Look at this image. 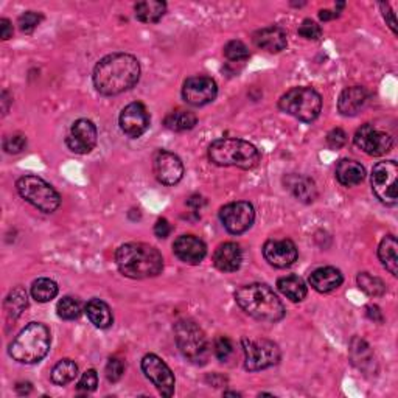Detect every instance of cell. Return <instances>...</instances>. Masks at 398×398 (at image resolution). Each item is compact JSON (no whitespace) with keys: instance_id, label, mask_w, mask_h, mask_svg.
Segmentation results:
<instances>
[{"instance_id":"1","label":"cell","mask_w":398,"mask_h":398,"mask_svg":"<svg viewBox=\"0 0 398 398\" xmlns=\"http://www.w3.org/2000/svg\"><path fill=\"white\" fill-rule=\"evenodd\" d=\"M140 64L128 53H113L103 58L94 69V84L103 95H119L137 84Z\"/></svg>"},{"instance_id":"2","label":"cell","mask_w":398,"mask_h":398,"mask_svg":"<svg viewBox=\"0 0 398 398\" xmlns=\"http://www.w3.org/2000/svg\"><path fill=\"white\" fill-rule=\"evenodd\" d=\"M117 268L124 277L150 278L159 276L164 269V259L156 248L145 243H128L115 254Z\"/></svg>"},{"instance_id":"3","label":"cell","mask_w":398,"mask_h":398,"mask_svg":"<svg viewBox=\"0 0 398 398\" xmlns=\"http://www.w3.org/2000/svg\"><path fill=\"white\" fill-rule=\"evenodd\" d=\"M235 300L246 314L263 322H277L283 319L285 307L268 285L250 283L241 286L235 293Z\"/></svg>"},{"instance_id":"4","label":"cell","mask_w":398,"mask_h":398,"mask_svg":"<svg viewBox=\"0 0 398 398\" xmlns=\"http://www.w3.org/2000/svg\"><path fill=\"white\" fill-rule=\"evenodd\" d=\"M50 330L39 322H32L10 344V357L22 364H36L50 350Z\"/></svg>"},{"instance_id":"5","label":"cell","mask_w":398,"mask_h":398,"mask_svg":"<svg viewBox=\"0 0 398 398\" xmlns=\"http://www.w3.org/2000/svg\"><path fill=\"white\" fill-rule=\"evenodd\" d=\"M209 160L218 167L250 169L259 165L260 153L246 140L219 139L209 146Z\"/></svg>"},{"instance_id":"6","label":"cell","mask_w":398,"mask_h":398,"mask_svg":"<svg viewBox=\"0 0 398 398\" xmlns=\"http://www.w3.org/2000/svg\"><path fill=\"white\" fill-rule=\"evenodd\" d=\"M174 338L178 349L190 363L204 366L209 359V341L203 328L191 319H181L174 326Z\"/></svg>"},{"instance_id":"7","label":"cell","mask_w":398,"mask_h":398,"mask_svg":"<svg viewBox=\"0 0 398 398\" xmlns=\"http://www.w3.org/2000/svg\"><path fill=\"white\" fill-rule=\"evenodd\" d=\"M278 108L300 122L312 123L321 114L322 98L312 87H294L278 100Z\"/></svg>"},{"instance_id":"8","label":"cell","mask_w":398,"mask_h":398,"mask_svg":"<svg viewBox=\"0 0 398 398\" xmlns=\"http://www.w3.org/2000/svg\"><path fill=\"white\" fill-rule=\"evenodd\" d=\"M16 187L19 195L41 212L51 213L60 207L61 198L58 195V191L49 182L38 178V176H22L18 181Z\"/></svg>"},{"instance_id":"9","label":"cell","mask_w":398,"mask_h":398,"mask_svg":"<svg viewBox=\"0 0 398 398\" xmlns=\"http://www.w3.org/2000/svg\"><path fill=\"white\" fill-rule=\"evenodd\" d=\"M243 352H245V367L250 372L263 371L276 366L280 361L278 345L268 339L243 338Z\"/></svg>"},{"instance_id":"10","label":"cell","mask_w":398,"mask_h":398,"mask_svg":"<svg viewBox=\"0 0 398 398\" xmlns=\"http://www.w3.org/2000/svg\"><path fill=\"white\" fill-rule=\"evenodd\" d=\"M398 165L394 160L380 162L372 169V190L383 204H397Z\"/></svg>"},{"instance_id":"11","label":"cell","mask_w":398,"mask_h":398,"mask_svg":"<svg viewBox=\"0 0 398 398\" xmlns=\"http://www.w3.org/2000/svg\"><path fill=\"white\" fill-rule=\"evenodd\" d=\"M219 219L227 232L240 235L249 231L250 226L254 224L255 210L252 204L246 201L231 203L219 210Z\"/></svg>"},{"instance_id":"12","label":"cell","mask_w":398,"mask_h":398,"mask_svg":"<svg viewBox=\"0 0 398 398\" xmlns=\"http://www.w3.org/2000/svg\"><path fill=\"white\" fill-rule=\"evenodd\" d=\"M353 140H355L358 148L368 154V156H383V154L389 153L394 145V140L387 132L377 129L371 123L363 124L357 131Z\"/></svg>"},{"instance_id":"13","label":"cell","mask_w":398,"mask_h":398,"mask_svg":"<svg viewBox=\"0 0 398 398\" xmlns=\"http://www.w3.org/2000/svg\"><path fill=\"white\" fill-rule=\"evenodd\" d=\"M142 371L159 392L164 397H172L174 394V375L165 361H162L158 355H145L142 359Z\"/></svg>"},{"instance_id":"14","label":"cell","mask_w":398,"mask_h":398,"mask_svg":"<svg viewBox=\"0 0 398 398\" xmlns=\"http://www.w3.org/2000/svg\"><path fill=\"white\" fill-rule=\"evenodd\" d=\"M218 95V86L209 77H190L182 87V97L191 106L209 105Z\"/></svg>"},{"instance_id":"15","label":"cell","mask_w":398,"mask_h":398,"mask_svg":"<svg viewBox=\"0 0 398 398\" xmlns=\"http://www.w3.org/2000/svg\"><path fill=\"white\" fill-rule=\"evenodd\" d=\"M98 132L97 127L87 119H79L72 124L70 132L65 143H68L69 150L77 154H87L91 153L95 145H97Z\"/></svg>"},{"instance_id":"16","label":"cell","mask_w":398,"mask_h":398,"mask_svg":"<svg viewBox=\"0 0 398 398\" xmlns=\"http://www.w3.org/2000/svg\"><path fill=\"white\" fill-rule=\"evenodd\" d=\"M120 128L131 139H137L150 127V114L143 103L134 101L122 110L120 114Z\"/></svg>"},{"instance_id":"17","label":"cell","mask_w":398,"mask_h":398,"mask_svg":"<svg viewBox=\"0 0 398 398\" xmlns=\"http://www.w3.org/2000/svg\"><path fill=\"white\" fill-rule=\"evenodd\" d=\"M154 174L164 186H176L184 178L182 160L173 153L160 150L154 156Z\"/></svg>"},{"instance_id":"18","label":"cell","mask_w":398,"mask_h":398,"mask_svg":"<svg viewBox=\"0 0 398 398\" xmlns=\"http://www.w3.org/2000/svg\"><path fill=\"white\" fill-rule=\"evenodd\" d=\"M297 248L291 240H268L263 246V257L271 267L288 268L297 260Z\"/></svg>"},{"instance_id":"19","label":"cell","mask_w":398,"mask_h":398,"mask_svg":"<svg viewBox=\"0 0 398 398\" xmlns=\"http://www.w3.org/2000/svg\"><path fill=\"white\" fill-rule=\"evenodd\" d=\"M173 250L181 262L187 264H199L207 254V246L195 235H182L174 241Z\"/></svg>"},{"instance_id":"20","label":"cell","mask_w":398,"mask_h":398,"mask_svg":"<svg viewBox=\"0 0 398 398\" xmlns=\"http://www.w3.org/2000/svg\"><path fill=\"white\" fill-rule=\"evenodd\" d=\"M254 44L262 50H267L269 53H278L288 46V39H286V33L283 28L277 25L264 27L262 30L255 32L254 36Z\"/></svg>"},{"instance_id":"21","label":"cell","mask_w":398,"mask_h":398,"mask_svg":"<svg viewBox=\"0 0 398 398\" xmlns=\"http://www.w3.org/2000/svg\"><path fill=\"white\" fill-rule=\"evenodd\" d=\"M368 103V92L361 86L347 87L339 97L338 109L345 117H353L361 113Z\"/></svg>"},{"instance_id":"22","label":"cell","mask_w":398,"mask_h":398,"mask_svg":"<svg viewBox=\"0 0 398 398\" xmlns=\"http://www.w3.org/2000/svg\"><path fill=\"white\" fill-rule=\"evenodd\" d=\"M243 262V252L241 248L237 243H223L213 254V264L217 269L223 272H235L238 271Z\"/></svg>"},{"instance_id":"23","label":"cell","mask_w":398,"mask_h":398,"mask_svg":"<svg viewBox=\"0 0 398 398\" xmlns=\"http://www.w3.org/2000/svg\"><path fill=\"white\" fill-rule=\"evenodd\" d=\"M285 187L288 188L294 198L299 199V201L309 204L313 203L316 198H318V188H316V184L312 178L304 174H288L285 178Z\"/></svg>"},{"instance_id":"24","label":"cell","mask_w":398,"mask_h":398,"mask_svg":"<svg viewBox=\"0 0 398 398\" xmlns=\"http://www.w3.org/2000/svg\"><path fill=\"white\" fill-rule=\"evenodd\" d=\"M342 280L344 277L341 271L331 267H326L312 272V276H309V285L318 293L326 294L338 290L339 286L342 285Z\"/></svg>"},{"instance_id":"25","label":"cell","mask_w":398,"mask_h":398,"mask_svg":"<svg viewBox=\"0 0 398 398\" xmlns=\"http://www.w3.org/2000/svg\"><path fill=\"white\" fill-rule=\"evenodd\" d=\"M366 178L364 167L355 160L342 159L336 165V179L344 187H355Z\"/></svg>"},{"instance_id":"26","label":"cell","mask_w":398,"mask_h":398,"mask_svg":"<svg viewBox=\"0 0 398 398\" xmlns=\"http://www.w3.org/2000/svg\"><path fill=\"white\" fill-rule=\"evenodd\" d=\"M86 313H87V318L94 323L97 328H109L113 326L114 322V316L113 312H110L109 305L106 302H103L100 299H92L87 302L86 305Z\"/></svg>"},{"instance_id":"27","label":"cell","mask_w":398,"mask_h":398,"mask_svg":"<svg viewBox=\"0 0 398 398\" xmlns=\"http://www.w3.org/2000/svg\"><path fill=\"white\" fill-rule=\"evenodd\" d=\"M167 4L159 2V0H143L134 6L136 18L145 24H156L165 14Z\"/></svg>"},{"instance_id":"28","label":"cell","mask_w":398,"mask_h":398,"mask_svg":"<svg viewBox=\"0 0 398 398\" xmlns=\"http://www.w3.org/2000/svg\"><path fill=\"white\" fill-rule=\"evenodd\" d=\"M398 243L394 235H387V237L383 238L381 245L378 248V257L390 274L394 277L398 276V255H397Z\"/></svg>"},{"instance_id":"29","label":"cell","mask_w":398,"mask_h":398,"mask_svg":"<svg viewBox=\"0 0 398 398\" xmlns=\"http://www.w3.org/2000/svg\"><path fill=\"white\" fill-rule=\"evenodd\" d=\"M277 288L291 302H302L307 297V285L297 276H286L278 278Z\"/></svg>"},{"instance_id":"30","label":"cell","mask_w":398,"mask_h":398,"mask_svg":"<svg viewBox=\"0 0 398 398\" xmlns=\"http://www.w3.org/2000/svg\"><path fill=\"white\" fill-rule=\"evenodd\" d=\"M196 122H198V117L191 113V110L176 109L165 117L164 124H165V128L169 131L182 132V131H188L191 128H195Z\"/></svg>"},{"instance_id":"31","label":"cell","mask_w":398,"mask_h":398,"mask_svg":"<svg viewBox=\"0 0 398 398\" xmlns=\"http://www.w3.org/2000/svg\"><path fill=\"white\" fill-rule=\"evenodd\" d=\"M5 313L8 316V319H18L19 316L22 314V312L28 307V297H27V293L24 288H14L8 297L5 300Z\"/></svg>"},{"instance_id":"32","label":"cell","mask_w":398,"mask_h":398,"mask_svg":"<svg viewBox=\"0 0 398 398\" xmlns=\"http://www.w3.org/2000/svg\"><path fill=\"white\" fill-rule=\"evenodd\" d=\"M77 375L78 366L75 364V361L61 359L60 363L53 367V371H51V381L58 386H65L75 380Z\"/></svg>"},{"instance_id":"33","label":"cell","mask_w":398,"mask_h":398,"mask_svg":"<svg viewBox=\"0 0 398 398\" xmlns=\"http://www.w3.org/2000/svg\"><path fill=\"white\" fill-rule=\"evenodd\" d=\"M32 296L36 302L46 304L58 296V285L50 278H38L32 285Z\"/></svg>"},{"instance_id":"34","label":"cell","mask_w":398,"mask_h":398,"mask_svg":"<svg viewBox=\"0 0 398 398\" xmlns=\"http://www.w3.org/2000/svg\"><path fill=\"white\" fill-rule=\"evenodd\" d=\"M357 282H358L359 288L372 297H380L386 293L385 282H383V280L378 277L368 274V272H359L357 277Z\"/></svg>"},{"instance_id":"35","label":"cell","mask_w":398,"mask_h":398,"mask_svg":"<svg viewBox=\"0 0 398 398\" xmlns=\"http://www.w3.org/2000/svg\"><path fill=\"white\" fill-rule=\"evenodd\" d=\"M58 316L64 321H75L81 316V305L77 299L70 296L63 297L56 305Z\"/></svg>"},{"instance_id":"36","label":"cell","mask_w":398,"mask_h":398,"mask_svg":"<svg viewBox=\"0 0 398 398\" xmlns=\"http://www.w3.org/2000/svg\"><path fill=\"white\" fill-rule=\"evenodd\" d=\"M224 56L229 61L233 63H243L249 58V50L241 41H231L226 44L224 47Z\"/></svg>"},{"instance_id":"37","label":"cell","mask_w":398,"mask_h":398,"mask_svg":"<svg viewBox=\"0 0 398 398\" xmlns=\"http://www.w3.org/2000/svg\"><path fill=\"white\" fill-rule=\"evenodd\" d=\"M41 22H42V14L41 13L27 11L19 18V28H20L22 33L30 34L36 30V27H38Z\"/></svg>"},{"instance_id":"38","label":"cell","mask_w":398,"mask_h":398,"mask_svg":"<svg viewBox=\"0 0 398 398\" xmlns=\"http://www.w3.org/2000/svg\"><path fill=\"white\" fill-rule=\"evenodd\" d=\"M97 386H98V375L94 371V368H89V371H86L83 373V377H81V380L78 381L77 389L79 390V392L91 394L95 389H97Z\"/></svg>"},{"instance_id":"39","label":"cell","mask_w":398,"mask_h":398,"mask_svg":"<svg viewBox=\"0 0 398 398\" xmlns=\"http://www.w3.org/2000/svg\"><path fill=\"white\" fill-rule=\"evenodd\" d=\"M27 146V137L22 134H13L4 140V150L8 154H18Z\"/></svg>"},{"instance_id":"40","label":"cell","mask_w":398,"mask_h":398,"mask_svg":"<svg viewBox=\"0 0 398 398\" xmlns=\"http://www.w3.org/2000/svg\"><path fill=\"white\" fill-rule=\"evenodd\" d=\"M213 352H215V357L219 361H227V358H229L233 352L231 339L226 336H219L215 341V345H213Z\"/></svg>"},{"instance_id":"41","label":"cell","mask_w":398,"mask_h":398,"mask_svg":"<svg viewBox=\"0 0 398 398\" xmlns=\"http://www.w3.org/2000/svg\"><path fill=\"white\" fill-rule=\"evenodd\" d=\"M299 34L302 36V38H305V39L316 41V39H319L321 36H322V30H321V27L316 24L314 20L305 19L300 24V27H299Z\"/></svg>"},{"instance_id":"42","label":"cell","mask_w":398,"mask_h":398,"mask_svg":"<svg viewBox=\"0 0 398 398\" xmlns=\"http://www.w3.org/2000/svg\"><path fill=\"white\" fill-rule=\"evenodd\" d=\"M124 372V364L123 361L119 358H110L106 364V378L109 381H119L123 377Z\"/></svg>"},{"instance_id":"43","label":"cell","mask_w":398,"mask_h":398,"mask_svg":"<svg viewBox=\"0 0 398 398\" xmlns=\"http://www.w3.org/2000/svg\"><path fill=\"white\" fill-rule=\"evenodd\" d=\"M327 143H328L330 148L341 150L342 146L347 143V134H345V131L341 129V128L331 129L327 134Z\"/></svg>"},{"instance_id":"44","label":"cell","mask_w":398,"mask_h":398,"mask_svg":"<svg viewBox=\"0 0 398 398\" xmlns=\"http://www.w3.org/2000/svg\"><path fill=\"white\" fill-rule=\"evenodd\" d=\"M169 232H172V226H169L168 221L165 218L158 219L156 226H154V233H156L158 238H167Z\"/></svg>"},{"instance_id":"45","label":"cell","mask_w":398,"mask_h":398,"mask_svg":"<svg viewBox=\"0 0 398 398\" xmlns=\"http://www.w3.org/2000/svg\"><path fill=\"white\" fill-rule=\"evenodd\" d=\"M380 8L383 11V18L386 19L387 22V25L390 30H392L394 33H397V22H395V14L392 13V10H390V6L389 4H380Z\"/></svg>"},{"instance_id":"46","label":"cell","mask_w":398,"mask_h":398,"mask_svg":"<svg viewBox=\"0 0 398 398\" xmlns=\"http://www.w3.org/2000/svg\"><path fill=\"white\" fill-rule=\"evenodd\" d=\"M0 34H2L4 41L13 38V24L8 19H0Z\"/></svg>"},{"instance_id":"47","label":"cell","mask_w":398,"mask_h":398,"mask_svg":"<svg viewBox=\"0 0 398 398\" xmlns=\"http://www.w3.org/2000/svg\"><path fill=\"white\" fill-rule=\"evenodd\" d=\"M367 316H368V318H371L372 321L383 322V316H381V312H380V308H378L377 305L367 307Z\"/></svg>"},{"instance_id":"48","label":"cell","mask_w":398,"mask_h":398,"mask_svg":"<svg viewBox=\"0 0 398 398\" xmlns=\"http://www.w3.org/2000/svg\"><path fill=\"white\" fill-rule=\"evenodd\" d=\"M16 390H18V394H20V395H27V394L32 392V385H30V383H19V385L16 386Z\"/></svg>"},{"instance_id":"49","label":"cell","mask_w":398,"mask_h":398,"mask_svg":"<svg viewBox=\"0 0 398 398\" xmlns=\"http://www.w3.org/2000/svg\"><path fill=\"white\" fill-rule=\"evenodd\" d=\"M338 16H339L338 13H333V11H330V10H322V11L319 13V18H321V20H323V22L331 20V19L338 18Z\"/></svg>"},{"instance_id":"50","label":"cell","mask_w":398,"mask_h":398,"mask_svg":"<svg viewBox=\"0 0 398 398\" xmlns=\"http://www.w3.org/2000/svg\"><path fill=\"white\" fill-rule=\"evenodd\" d=\"M203 204H204V199H203L201 196H193V198H190V199H188V205H193L195 209L201 207Z\"/></svg>"},{"instance_id":"51","label":"cell","mask_w":398,"mask_h":398,"mask_svg":"<svg viewBox=\"0 0 398 398\" xmlns=\"http://www.w3.org/2000/svg\"><path fill=\"white\" fill-rule=\"evenodd\" d=\"M2 103H4V115L8 113V105H10V95L6 91H4L2 94Z\"/></svg>"},{"instance_id":"52","label":"cell","mask_w":398,"mask_h":398,"mask_svg":"<svg viewBox=\"0 0 398 398\" xmlns=\"http://www.w3.org/2000/svg\"><path fill=\"white\" fill-rule=\"evenodd\" d=\"M224 395L226 397H229V395L231 397H240V394H237V392H224Z\"/></svg>"}]
</instances>
